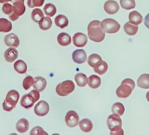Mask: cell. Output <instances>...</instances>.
<instances>
[{
	"label": "cell",
	"mask_w": 149,
	"mask_h": 135,
	"mask_svg": "<svg viewBox=\"0 0 149 135\" xmlns=\"http://www.w3.org/2000/svg\"><path fill=\"white\" fill-rule=\"evenodd\" d=\"M88 36L91 41L96 43H100L104 41L105 32L101 27V21L94 20L89 23L88 25Z\"/></svg>",
	"instance_id": "cell-1"
},
{
	"label": "cell",
	"mask_w": 149,
	"mask_h": 135,
	"mask_svg": "<svg viewBox=\"0 0 149 135\" xmlns=\"http://www.w3.org/2000/svg\"><path fill=\"white\" fill-rule=\"evenodd\" d=\"M108 129L110 130V134L123 135L124 131L122 129V120L118 115L113 114L108 116L107 120Z\"/></svg>",
	"instance_id": "cell-2"
},
{
	"label": "cell",
	"mask_w": 149,
	"mask_h": 135,
	"mask_svg": "<svg viewBox=\"0 0 149 135\" xmlns=\"http://www.w3.org/2000/svg\"><path fill=\"white\" fill-rule=\"evenodd\" d=\"M134 87H135V83L132 79H125L122 81L121 85L117 88V96L121 98H126L132 94Z\"/></svg>",
	"instance_id": "cell-3"
},
{
	"label": "cell",
	"mask_w": 149,
	"mask_h": 135,
	"mask_svg": "<svg viewBox=\"0 0 149 135\" xmlns=\"http://www.w3.org/2000/svg\"><path fill=\"white\" fill-rule=\"evenodd\" d=\"M20 95L17 90H10L7 94L5 100L4 101L2 107L4 110L7 112H10L13 110L16 106L18 100H19Z\"/></svg>",
	"instance_id": "cell-4"
},
{
	"label": "cell",
	"mask_w": 149,
	"mask_h": 135,
	"mask_svg": "<svg viewBox=\"0 0 149 135\" xmlns=\"http://www.w3.org/2000/svg\"><path fill=\"white\" fill-rule=\"evenodd\" d=\"M40 97V95L39 91L34 89L31 90L29 94H25L22 96L20 104L21 107L29 110V109H31L37 101L39 100Z\"/></svg>",
	"instance_id": "cell-5"
},
{
	"label": "cell",
	"mask_w": 149,
	"mask_h": 135,
	"mask_svg": "<svg viewBox=\"0 0 149 135\" xmlns=\"http://www.w3.org/2000/svg\"><path fill=\"white\" fill-rule=\"evenodd\" d=\"M75 89L74 83L71 80H66L59 83L56 87V92L59 96H67Z\"/></svg>",
	"instance_id": "cell-6"
},
{
	"label": "cell",
	"mask_w": 149,
	"mask_h": 135,
	"mask_svg": "<svg viewBox=\"0 0 149 135\" xmlns=\"http://www.w3.org/2000/svg\"><path fill=\"white\" fill-rule=\"evenodd\" d=\"M101 27L104 32L109 34H113L119 31L121 26L118 24V21L113 18H105L101 21Z\"/></svg>",
	"instance_id": "cell-7"
},
{
	"label": "cell",
	"mask_w": 149,
	"mask_h": 135,
	"mask_svg": "<svg viewBox=\"0 0 149 135\" xmlns=\"http://www.w3.org/2000/svg\"><path fill=\"white\" fill-rule=\"evenodd\" d=\"M13 11L12 14L9 15L10 19L13 21L18 20L21 15H24L26 11V8L24 2H18V1L14 2L13 5Z\"/></svg>",
	"instance_id": "cell-8"
},
{
	"label": "cell",
	"mask_w": 149,
	"mask_h": 135,
	"mask_svg": "<svg viewBox=\"0 0 149 135\" xmlns=\"http://www.w3.org/2000/svg\"><path fill=\"white\" fill-rule=\"evenodd\" d=\"M65 123L67 126L74 128L79 123V115L75 111L70 110L67 113L65 116Z\"/></svg>",
	"instance_id": "cell-9"
},
{
	"label": "cell",
	"mask_w": 149,
	"mask_h": 135,
	"mask_svg": "<svg viewBox=\"0 0 149 135\" xmlns=\"http://www.w3.org/2000/svg\"><path fill=\"white\" fill-rule=\"evenodd\" d=\"M49 110V105L45 101H40L34 107V113L40 117H43L48 114Z\"/></svg>",
	"instance_id": "cell-10"
},
{
	"label": "cell",
	"mask_w": 149,
	"mask_h": 135,
	"mask_svg": "<svg viewBox=\"0 0 149 135\" xmlns=\"http://www.w3.org/2000/svg\"><path fill=\"white\" fill-rule=\"evenodd\" d=\"M73 44L78 48H83L85 46L88 42V37L86 35L81 32H77L72 38Z\"/></svg>",
	"instance_id": "cell-11"
},
{
	"label": "cell",
	"mask_w": 149,
	"mask_h": 135,
	"mask_svg": "<svg viewBox=\"0 0 149 135\" xmlns=\"http://www.w3.org/2000/svg\"><path fill=\"white\" fill-rule=\"evenodd\" d=\"M104 10L107 14L113 15L119 11V5L114 0H107L104 5Z\"/></svg>",
	"instance_id": "cell-12"
},
{
	"label": "cell",
	"mask_w": 149,
	"mask_h": 135,
	"mask_svg": "<svg viewBox=\"0 0 149 135\" xmlns=\"http://www.w3.org/2000/svg\"><path fill=\"white\" fill-rule=\"evenodd\" d=\"M72 60L75 63L82 64L87 60V55L84 49H77L72 53Z\"/></svg>",
	"instance_id": "cell-13"
},
{
	"label": "cell",
	"mask_w": 149,
	"mask_h": 135,
	"mask_svg": "<svg viewBox=\"0 0 149 135\" xmlns=\"http://www.w3.org/2000/svg\"><path fill=\"white\" fill-rule=\"evenodd\" d=\"M4 41H5V44H6L8 46L15 47V48H17V47L19 46L20 44L19 38H18V37L15 34H14V33H10V34L7 35L5 37Z\"/></svg>",
	"instance_id": "cell-14"
},
{
	"label": "cell",
	"mask_w": 149,
	"mask_h": 135,
	"mask_svg": "<svg viewBox=\"0 0 149 135\" xmlns=\"http://www.w3.org/2000/svg\"><path fill=\"white\" fill-rule=\"evenodd\" d=\"M47 85V82L45 79L42 77H37L34 79L33 87L39 92L43 91Z\"/></svg>",
	"instance_id": "cell-15"
},
{
	"label": "cell",
	"mask_w": 149,
	"mask_h": 135,
	"mask_svg": "<svg viewBox=\"0 0 149 135\" xmlns=\"http://www.w3.org/2000/svg\"><path fill=\"white\" fill-rule=\"evenodd\" d=\"M18 57V52L16 49L9 48L5 51V59L8 63H13Z\"/></svg>",
	"instance_id": "cell-16"
},
{
	"label": "cell",
	"mask_w": 149,
	"mask_h": 135,
	"mask_svg": "<svg viewBox=\"0 0 149 135\" xmlns=\"http://www.w3.org/2000/svg\"><path fill=\"white\" fill-rule=\"evenodd\" d=\"M71 37L66 32H61L57 36V41L61 46H67L71 44Z\"/></svg>",
	"instance_id": "cell-17"
},
{
	"label": "cell",
	"mask_w": 149,
	"mask_h": 135,
	"mask_svg": "<svg viewBox=\"0 0 149 135\" xmlns=\"http://www.w3.org/2000/svg\"><path fill=\"white\" fill-rule=\"evenodd\" d=\"M129 19H130V22L132 24H134V25H139L143 21V15L138 13L137 11H132L129 15Z\"/></svg>",
	"instance_id": "cell-18"
},
{
	"label": "cell",
	"mask_w": 149,
	"mask_h": 135,
	"mask_svg": "<svg viewBox=\"0 0 149 135\" xmlns=\"http://www.w3.org/2000/svg\"><path fill=\"white\" fill-rule=\"evenodd\" d=\"M29 127V121L26 118H21L16 123V130L19 133H25L28 131Z\"/></svg>",
	"instance_id": "cell-19"
},
{
	"label": "cell",
	"mask_w": 149,
	"mask_h": 135,
	"mask_svg": "<svg viewBox=\"0 0 149 135\" xmlns=\"http://www.w3.org/2000/svg\"><path fill=\"white\" fill-rule=\"evenodd\" d=\"M79 127L84 132H90L93 129V123L89 119H83L78 123Z\"/></svg>",
	"instance_id": "cell-20"
},
{
	"label": "cell",
	"mask_w": 149,
	"mask_h": 135,
	"mask_svg": "<svg viewBox=\"0 0 149 135\" xmlns=\"http://www.w3.org/2000/svg\"><path fill=\"white\" fill-rule=\"evenodd\" d=\"M14 69L18 74H24L27 71V65L24 61L21 60H18L14 63Z\"/></svg>",
	"instance_id": "cell-21"
},
{
	"label": "cell",
	"mask_w": 149,
	"mask_h": 135,
	"mask_svg": "<svg viewBox=\"0 0 149 135\" xmlns=\"http://www.w3.org/2000/svg\"><path fill=\"white\" fill-rule=\"evenodd\" d=\"M137 85L143 89H149V74H142L137 79Z\"/></svg>",
	"instance_id": "cell-22"
},
{
	"label": "cell",
	"mask_w": 149,
	"mask_h": 135,
	"mask_svg": "<svg viewBox=\"0 0 149 135\" xmlns=\"http://www.w3.org/2000/svg\"><path fill=\"white\" fill-rule=\"evenodd\" d=\"M124 30L127 35L130 36H133L137 34V31H138V27L137 25H134L130 22H127L124 24Z\"/></svg>",
	"instance_id": "cell-23"
},
{
	"label": "cell",
	"mask_w": 149,
	"mask_h": 135,
	"mask_svg": "<svg viewBox=\"0 0 149 135\" xmlns=\"http://www.w3.org/2000/svg\"><path fill=\"white\" fill-rule=\"evenodd\" d=\"M102 61L103 60H102V57L97 54H91V55L88 57V60H87L88 65H89L91 67H92L93 68H94V67H96L97 65H98L99 64H100Z\"/></svg>",
	"instance_id": "cell-24"
},
{
	"label": "cell",
	"mask_w": 149,
	"mask_h": 135,
	"mask_svg": "<svg viewBox=\"0 0 149 135\" xmlns=\"http://www.w3.org/2000/svg\"><path fill=\"white\" fill-rule=\"evenodd\" d=\"M12 24L6 18H0V32H9L12 30Z\"/></svg>",
	"instance_id": "cell-25"
},
{
	"label": "cell",
	"mask_w": 149,
	"mask_h": 135,
	"mask_svg": "<svg viewBox=\"0 0 149 135\" xmlns=\"http://www.w3.org/2000/svg\"><path fill=\"white\" fill-rule=\"evenodd\" d=\"M88 84L91 88L97 89L101 84V79L97 75H91L88 77Z\"/></svg>",
	"instance_id": "cell-26"
},
{
	"label": "cell",
	"mask_w": 149,
	"mask_h": 135,
	"mask_svg": "<svg viewBox=\"0 0 149 135\" xmlns=\"http://www.w3.org/2000/svg\"><path fill=\"white\" fill-rule=\"evenodd\" d=\"M55 24L59 28H65L69 25V20L65 15H58L55 18Z\"/></svg>",
	"instance_id": "cell-27"
},
{
	"label": "cell",
	"mask_w": 149,
	"mask_h": 135,
	"mask_svg": "<svg viewBox=\"0 0 149 135\" xmlns=\"http://www.w3.org/2000/svg\"><path fill=\"white\" fill-rule=\"evenodd\" d=\"M74 79L76 82L77 84L79 87H85L87 84H88V78H87L86 75L82 73H78L74 77Z\"/></svg>",
	"instance_id": "cell-28"
},
{
	"label": "cell",
	"mask_w": 149,
	"mask_h": 135,
	"mask_svg": "<svg viewBox=\"0 0 149 135\" xmlns=\"http://www.w3.org/2000/svg\"><path fill=\"white\" fill-rule=\"evenodd\" d=\"M39 27L42 30H48L52 27V21L49 16L44 17L39 22Z\"/></svg>",
	"instance_id": "cell-29"
},
{
	"label": "cell",
	"mask_w": 149,
	"mask_h": 135,
	"mask_svg": "<svg viewBox=\"0 0 149 135\" xmlns=\"http://www.w3.org/2000/svg\"><path fill=\"white\" fill-rule=\"evenodd\" d=\"M44 17V13L39 8H35L31 12V19L35 23H39Z\"/></svg>",
	"instance_id": "cell-30"
},
{
	"label": "cell",
	"mask_w": 149,
	"mask_h": 135,
	"mask_svg": "<svg viewBox=\"0 0 149 135\" xmlns=\"http://www.w3.org/2000/svg\"><path fill=\"white\" fill-rule=\"evenodd\" d=\"M44 13L45 15H47L49 17H52L56 13V8L54 5L51 3H48L45 5V6L43 8Z\"/></svg>",
	"instance_id": "cell-31"
},
{
	"label": "cell",
	"mask_w": 149,
	"mask_h": 135,
	"mask_svg": "<svg viewBox=\"0 0 149 135\" xmlns=\"http://www.w3.org/2000/svg\"><path fill=\"white\" fill-rule=\"evenodd\" d=\"M107 69H108V65L107 63L104 61H102L100 64L94 68V71L99 75H103L107 71Z\"/></svg>",
	"instance_id": "cell-32"
},
{
	"label": "cell",
	"mask_w": 149,
	"mask_h": 135,
	"mask_svg": "<svg viewBox=\"0 0 149 135\" xmlns=\"http://www.w3.org/2000/svg\"><path fill=\"white\" fill-rule=\"evenodd\" d=\"M124 111H125V108H124V106L121 103L116 102L112 106V112L115 113V114L121 116L124 114Z\"/></svg>",
	"instance_id": "cell-33"
},
{
	"label": "cell",
	"mask_w": 149,
	"mask_h": 135,
	"mask_svg": "<svg viewBox=\"0 0 149 135\" xmlns=\"http://www.w3.org/2000/svg\"><path fill=\"white\" fill-rule=\"evenodd\" d=\"M121 8L124 10H131L135 8V1L134 0H120Z\"/></svg>",
	"instance_id": "cell-34"
},
{
	"label": "cell",
	"mask_w": 149,
	"mask_h": 135,
	"mask_svg": "<svg viewBox=\"0 0 149 135\" xmlns=\"http://www.w3.org/2000/svg\"><path fill=\"white\" fill-rule=\"evenodd\" d=\"M34 84V78L31 76H27L23 81V87L24 90H28Z\"/></svg>",
	"instance_id": "cell-35"
},
{
	"label": "cell",
	"mask_w": 149,
	"mask_h": 135,
	"mask_svg": "<svg viewBox=\"0 0 149 135\" xmlns=\"http://www.w3.org/2000/svg\"><path fill=\"white\" fill-rule=\"evenodd\" d=\"M45 0H28L27 5L30 8H34L35 7H41L43 5Z\"/></svg>",
	"instance_id": "cell-36"
},
{
	"label": "cell",
	"mask_w": 149,
	"mask_h": 135,
	"mask_svg": "<svg viewBox=\"0 0 149 135\" xmlns=\"http://www.w3.org/2000/svg\"><path fill=\"white\" fill-rule=\"evenodd\" d=\"M30 134L31 135H45L48 134L45 131L42 129V128L40 127V126H36V127L33 128L31 131H30Z\"/></svg>",
	"instance_id": "cell-37"
},
{
	"label": "cell",
	"mask_w": 149,
	"mask_h": 135,
	"mask_svg": "<svg viewBox=\"0 0 149 135\" xmlns=\"http://www.w3.org/2000/svg\"><path fill=\"white\" fill-rule=\"evenodd\" d=\"M2 11L6 15H10L12 14L13 11V5H10V4L8 3H4L3 6H2Z\"/></svg>",
	"instance_id": "cell-38"
},
{
	"label": "cell",
	"mask_w": 149,
	"mask_h": 135,
	"mask_svg": "<svg viewBox=\"0 0 149 135\" xmlns=\"http://www.w3.org/2000/svg\"><path fill=\"white\" fill-rule=\"evenodd\" d=\"M144 24L148 29H149V13L146 16L144 20Z\"/></svg>",
	"instance_id": "cell-39"
},
{
	"label": "cell",
	"mask_w": 149,
	"mask_h": 135,
	"mask_svg": "<svg viewBox=\"0 0 149 135\" xmlns=\"http://www.w3.org/2000/svg\"><path fill=\"white\" fill-rule=\"evenodd\" d=\"M13 0H0V3H6V2H11Z\"/></svg>",
	"instance_id": "cell-40"
},
{
	"label": "cell",
	"mask_w": 149,
	"mask_h": 135,
	"mask_svg": "<svg viewBox=\"0 0 149 135\" xmlns=\"http://www.w3.org/2000/svg\"><path fill=\"white\" fill-rule=\"evenodd\" d=\"M146 98H147L148 101V102H149V91L147 93H146Z\"/></svg>",
	"instance_id": "cell-41"
},
{
	"label": "cell",
	"mask_w": 149,
	"mask_h": 135,
	"mask_svg": "<svg viewBox=\"0 0 149 135\" xmlns=\"http://www.w3.org/2000/svg\"><path fill=\"white\" fill-rule=\"evenodd\" d=\"M17 1H18V2H24V0H14V2H17Z\"/></svg>",
	"instance_id": "cell-42"
}]
</instances>
